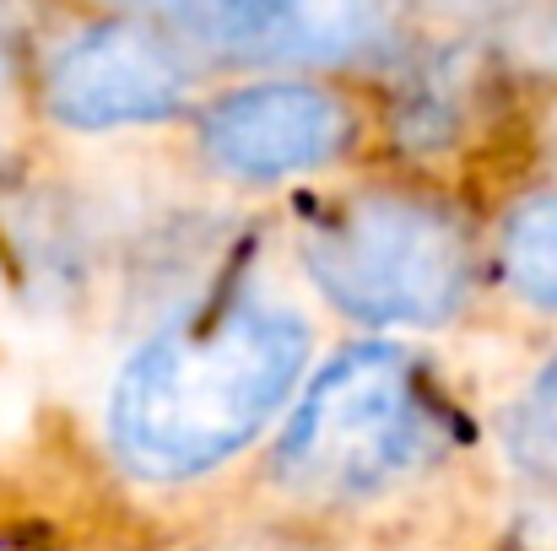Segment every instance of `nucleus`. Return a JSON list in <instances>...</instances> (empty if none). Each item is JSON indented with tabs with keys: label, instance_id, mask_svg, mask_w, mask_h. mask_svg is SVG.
Wrapping results in <instances>:
<instances>
[{
	"label": "nucleus",
	"instance_id": "obj_1",
	"mask_svg": "<svg viewBox=\"0 0 557 551\" xmlns=\"http://www.w3.org/2000/svg\"><path fill=\"white\" fill-rule=\"evenodd\" d=\"M309 358L304 320L222 309L147 341L114 389V449L147 481H180L238 454L287 400Z\"/></svg>",
	"mask_w": 557,
	"mask_h": 551
},
{
	"label": "nucleus",
	"instance_id": "obj_2",
	"mask_svg": "<svg viewBox=\"0 0 557 551\" xmlns=\"http://www.w3.org/2000/svg\"><path fill=\"white\" fill-rule=\"evenodd\" d=\"M304 265L352 320L444 325L471 287V238L428 200L363 195L309 233Z\"/></svg>",
	"mask_w": 557,
	"mask_h": 551
},
{
	"label": "nucleus",
	"instance_id": "obj_3",
	"mask_svg": "<svg viewBox=\"0 0 557 551\" xmlns=\"http://www.w3.org/2000/svg\"><path fill=\"white\" fill-rule=\"evenodd\" d=\"M433 438L438 422L411 358L395 347H352L309 384L276 465L298 492L369 498L411 471Z\"/></svg>",
	"mask_w": 557,
	"mask_h": 551
},
{
	"label": "nucleus",
	"instance_id": "obj_4",
	"mask_svg": "<svg viewBox=\"0 0 557 551\" xmlns=\"http://www.w3.org/2000/svg\"><path fill=\"white\" fill-rule=\"evenodd\" d=\"M189 98L185 54L136 22H103L76 33L44 76V103L71 130H114L169 120Z\"/></svg>",
	"mask_w": 557,
	"mask_h": 551
},
{
	"label": "nucleus",
	"instance_id": "obj_5",
	"mask_svg": "<svg viewBox=\"0 0 557 551\" xmlns=\"http://www.w3.org/2000/svg\"><path fill=\"white\" fill-rule=\"evenodd\" d=\"M352 141V114L304 82H271L222 98L206 114V158L233 179H287L325 168Z\"/></svg>",
	"mask_w": 557,
	"mask_h": 551
},
{
	"label": "nucleus",
	"instance_id": "obj_6",
	"mask_svg": "<svg viewBox=\"0 0 557 551\" xmlns=\"http://www.w3.org/2000/svg\"><path fill=\"white\" fill-rule=\"evenodd\" d=\"M395 0H200L195 33L238 60H347L384 38Z\"/></svg>",
	"mask_w": 557,
	"mask_h": 551
},
{
	"label": "nucleus",
	"instance_id": "obj_7",
	"mask_svg": "<svg viewBox=\"0 0 557 551\" xmlns=\"http://www.w3.org/2000/svg\"><path fill=\"white\" fill-rule=\"evenodd\" d=\"M498 265L525 303L557 309V195H531L509 211Z\"/></svg>",
	"mask_w": 557,
	"mask_h": 551
},
{
	"label": "nucleus",
	"instance_id": "obj_8",
	"mask_svg": "<svg viewBox=\"0 0 557 551\" xmlns=\"http://www.w3.org/2000/svg\"><path fill=\"white\" fill-rule=\"evenodd\" d=\"M509 454L536 476H557V358L536 373L509 416Z\"/></svg>",
	"mask_w": 557,
	"mask_h": 551
},
{
	"label": "nucleus",
	"instance_id": "obj_9",
	"mask_svg": "<svg viewBox=\"0 0 557 551\" xmlns=\"http://www.w3.org/2000/svg\"><path fill=\"white\" fill-rule=\"evenodd\" d=\"M433 5H444V11H455V16H493V11H504V5H515V0H433Z\"/></svg>",
	"mask_w": 557,
	"mask_h": 551
},
{
	"label": "nucleus",
	"instance_id": "obj_10",
	"mask_svg": "<svg viewBox=\"0 0 557 551\" xmlns=\"http://www.w3.org/2000/svg\"><path fill=\"white\" fill-rule=\"evenodd\" d=\"M141 5H200V0H141Z\"/></svg>",
	"mask_w": 557,
	"mask_h": 551
}]
</instances>
